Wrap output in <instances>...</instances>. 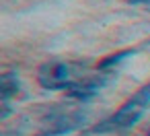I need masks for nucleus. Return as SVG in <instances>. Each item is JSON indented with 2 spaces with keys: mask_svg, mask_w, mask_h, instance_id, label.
<instances>
[{
  "mask_svg": "<svg viewBox=\"0 0 150 136\" xmlns=\"http://www.w3.org/2000/svg\"><path fill=\"white\" fill-rule=\"evenodd\" d=\"M88 74V66L84 62H45L39 72L37 80L47 91H68L78 80H82Z\"/></svg>",
  "mask_w": 150,
  "mask_h": 136,
  "instance_id": "f03ea898",
  "label": "nucleus"
},
{
  "mask_svg": "<svg viewBox=\"0 0 150 136\" xmlns=\"http://www.w3.org/2000/svg\"><path fill=\"white\" fill-rule=\"evenodd\" d=\"M148 136H150V130H148Z\"/></svg>",
  "mask_w": 150,
  "mask_h": 136,
  "instance_id": "0eeeda50",
  "label": "nucleus"
},
{
  "mask_svg": "<svg viewBox=\"0 0 150 136\" xmlns=\"http://www.w3.org/2000/svg\"><path fill=\"white\" fill-rule=\"evenodd\" d=\"M39 136H62V134H50V132H41Z\"/></svg>",
  "mask_w": 150,
  "mask_h": 136,
  "instance_id": "423d86ee",
  "label": "nucleus"
},
{
  "mask_svg": "<svg viewBox=\"0 0 150 136\" xmlns=\"http://www.w3.org/2000/svg\"><path fill=\"white\" fill-rule=\"evenodd\" d=\"M129 4H144V6H150V0H129Z\"/></svg>",
  "mask_w": 150,
  "mask_h": 136,
  "instance_id": "39448f33",
  "label": "nucleus"
},
{
  "mask_svg": "<svg viewBox=\"0 0 150 136\" xmlns=\"http://www.w3.org/2000/svg\"><path fill=\"white\" fill-rule=\"evenodd\" d=\"M148 105H150V83L144 85L140 91H136L134 97H129L111 117H107L101 124H97L93 128V132L105 134V132H117V130L132 128L134 124H138L142 120V115L146 113Z\"/></svg>",
  "mask_w": 150,
  "mask_h": 136,
  "instance_id": "f257e3e1",
  "label": "nucleus"
},
{
  "mask_svg": "<svg viewBox=\"0 0 150 136\" xmlns=\"http://www.w3.org/2000/svg\"><path fill=\"white\" fill-rule=\"evenodd\" d=\"M21 91V80L17 72H4L0 76V99L2 103H11V99Z\"/></svg>",
  "mask_w": 150,
  "mask_h": 136,
  "instance_id": "20e7f679",
  "label": "nucleus"
},
{
  "mask_svg": "<svg viewBox=\"0 0 150 136\" xmlns=\"http://www.w3.org/2000/svg\"><path fill=\"white\" fill-rule=\"evenodd\" d=\"M88 122V113H84L80 107L68 105V107H50L47 113L43 115V132L50 134H62V136H72L76 130L84 128Z\"/></svg>",
  "mask_w": 150,
  "mask_h": 136,
  "instance_id": "7ed1b4c3",
  "label": "nucleus"
}]
</instances>
